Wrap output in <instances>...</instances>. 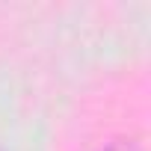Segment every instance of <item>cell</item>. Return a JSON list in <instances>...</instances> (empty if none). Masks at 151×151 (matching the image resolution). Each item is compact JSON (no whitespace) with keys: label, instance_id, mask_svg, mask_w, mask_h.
<instances>
[{"label":"cell","instance_id":"1","mask_svg":"<svg viewBox=\"0 0 151 151\" xmlns=\"http://www.w3.org/2000/svg\"><path fill=\"white\" fill-rule=\"evenodd\" d=\"M101 151H142L136 142H130V139H116V142H110V145H104Z\"/></svg>","mask_w":151,"mask_h":151}]
</instances>
